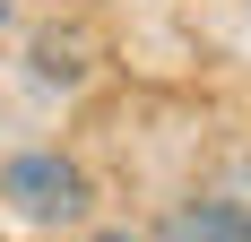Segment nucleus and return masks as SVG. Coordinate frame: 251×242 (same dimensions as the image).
I'll list each match as a JSON object with an SVG mask.
<instances>
[{"label":"nucleus","mask_w":251,"mask_h":242,"mask_svg":"<svg viewBox=\"0 0 251 242\" xmlns=\"http://www.w3.org/2000/svg\"><path fill=\"white\" fill-rule=\"evenodd\" d=\"M0 199H9L18 217H35V225H61V217L87 208V173H78L70 156H52V147H26V156L0 165Z\"/></svg>","instance_id":"nucleus-1"},{"label":"nucleus","mask_w":251,"mask_h":242,"mask_svg":"<svg viewBox=\"0 0 251 242\" xmlns=\"http://www.w3.org/2000/svg\"><path fill=\"white\" fill-rule=\"evenodd\" d=\"M165 242H251V208L243 199H200V208H174Z\"/></svg>","instance_id":"nucleus-2"},{"label":"nucleus","mask_w":251,"mask_h":242,"mask_svg":"<svg viewBox=\"0 0 251 242\" xmlns=\"http://www.w3.org/2000/svg\"><path fill=\"white\" fill-rule=\"evenodd\" d=\"M35 78H61V87H70V78H78V52L61 44V35H44V44H35Z\"/></svg>","instance_id":"nucleus-3"},{"label":"nucleus","mask_w":251,"mask_h":242,"mask_svg":"<svg viewBox=\"0 0 251 242\" xmlns=\"http://www.w3.org/2000/svg\"><path fill=\"white\" fill-rule=\"evenodd\" d=\"M87 242H139V234H130V225H104V234H87Z\"/></svg>","instance_id":"nucleus-4"}]
</instances>
